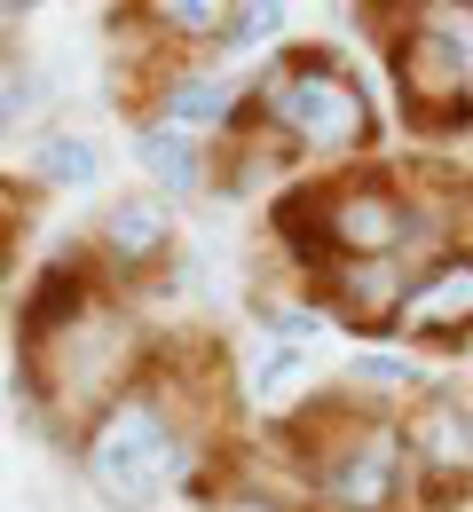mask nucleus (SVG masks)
<instances>
[{
  "label": "nucleus",
  "instance_id": "1",
  "mask_svg": "<svg viewBox=\"0 0 473 512\" xmlns=\"http://www.w3.org/2000/svg\"><path fill=\"white\" fill-rule=\"evenodd\" d=\"M87 473L103 497L119 505H150L174 473H182V442H174V418L150 402V394H119L95 434H87Z\"/></svg>",
  "mask_w": 473,
  "mask_h": 512
},
{
  "label": "nucleus",
  "instance_id": "2",
  "mask_svg": "<svg viewBox=\"0 0 473 512\" xmlns=\"http://www.w3.org/2000/svg\"><path fill=\"white\" fill-rule=\"evenodd\" d=\"M261 119L284 127L292 142H308V150H363L371 142V103H363V87L332 71L324 56H300V64H276L261 79Z\"/></svg>",
  "mask_w": 473,
  "mask_h": 512
},
{
  "label": "nucleus",
  "instance_id": "3",
  "mask_svg": "<svg viewBox=\"0 0 473 512\" xmlns=\"http://www.w3.org/2000/svg\"><path fill=\"white\" fill-rule=\"evenodd\" d=\"M40 371H48V386H56V402H119L111 386L127 379V355H135V331L119 316H103V308H87V316H71L64 331H48L40 347Z\"/></svg>",
  "mask_w": 473,
  "mask_h": 512
},
{
  "label": "nucleus",
  "instance_id": "4",
  "mask_svg": "<svg viewBox=\"0 0 473 512\" xmlns=\"http://www.w3.org/2000/svg\"><path fill=\"white\" fill-rule=\"evenodd\" d=\"M410 229H418V213L395 205V190H379V182H363V190L339 182V190L300 197V237H324V245H339L355 260H387Z\"/></svg>",
  "mask_w": 473,
  "mask_h": 512
},
{
  "label": "nucleus",
  "instance_id": "5",
  "mask_svg": "<svg viewBox=\"0 0 473 512\" xmlns=\"http://www.w3.org/2000/svg\"><path fill=\"white\" fill-rule=\"evenodd\" d=\"M316 489L332 512H387L403 489V434L395 426H347L324 457H316Z\"/></svg>",
  "mask_w": 473,
  "mask_h": 512
},
{
  "label": "nucleus",
  "instance_id": "6",
  "mask_svg": "<svg viewBox=\"0 0 473 512\" xmlns=\"http://www.w3.org/2000/svg\"><path fill=\"white\" fill-rule=\"evenodd\" d=\"M403 331L410 339H466L473 331V253H450L426 268V284L403 308Z\"/></svg>",
  "mask_w": 473,
  "mask_h": 512
},
{
  "label": "nucleus",
  "instance_id": "7",
  "mask_svg": "<svg viewBox=\"0 0 473 512\" xmlns=\"http://www.w3.org/2000/svg\"><path fill=\"white\" fill-rule=\"evenodd\" d=\"M410 292H418V284H410V268L395 253L387 260H347V268H339V308L355 323H403Z\"/></svg>",
  "mask_w": 473,
  "mask_h": 512
},
{
  "label": "nucleus",
  "instance_id": "8",
  "mask_svg": "<svg viewBox=\"0 0 473 512\" xmlns=\"http://www.w3.org/2000/svg\"><path fill=\"white\" fill-rule=\"evenodd\" d=\"M410 457L418 465H434V473H466L473 465V426L458 402H426L418 418H410Z\"/></svg>",
  "mask_w": 473,
  "mask_h": 512
},
{
  "label": "nucleus",
  "instance_id": "9",
  "mask_svg": "<svg viewBox=\"0 0 473 512\" xmlns=\"http://www.w3.org/2000/svg\"><path fill=\"white\" fill-rule=\"evenodd\" d=\"M103 245L119 260H150L158 245H166V205L158 197H135V205H119L111 221H103Z\"/></svg>",
  "mask_w": 473,
  "mask_h": 512
},
{
  "label": "nucleus",
  "instance_id": "10",
  "mask_svg": "<svg viewBox=\"0 0 473 512\" xmlns=\"http://www.w3.org/2000/svg\"><path fill=\"white\" fill-rule=\"evenodd\" d=\"M135 158L158 174V190H190V182H198V142H190L182 127H150L135 142Z\"/></svg>",
  "mask_w": 473,
  "mask_h": 512
},
{
  "label": "nucleus",
  "instance_id": "11",
  "mask_svg": "<svg viewBox=\"0 0 473 512\" xmlns=\"http://www.w3.org/2000/svg\"><path fill=\"white\" fill-rule=\"evenodd\" d=\"M229 111V79H182L174 103H166V127H198V119H221Z\"/></svg>",
  "mask_w": 473,
  "mask_h": 512
},
{
  "label": "nucleus",
  "instance_id": "12",
  "mask_svg": "<svg viewBox=\"0 0 473 512\" xmlns=\"http://www.w3.org/2000/svg\"><path fill=\"white\" fill-rule=\"evenodd\" d=\"M48 182H95V142H79V134H56V142H40V158H32Z\"/></svg>",
  "mask_w": 473,
  "mask_h": 512
},
{
  "label": "nucleus",
  "instance_id": "13",
  "mask_svg": "<svg viewBox=\"0 0 473 512\" xmlns=\"http://www.w3.org/2000/svg\"><path fill=\"white\" fill-rule=\"evenodd\" d=\"M300 379H308V355H300V347H269L261 371H253V394H261V402H284V386H300Z\"/></svg>",
  "mask_w": 473,
  "mask_h": 512
},
{
  "label": "nucleus",
  "instance_id": "14",
  "mask_svg": "<svg viewBox=\"0 0 473 512\" xmlns=\"http://www.w3.org/2000/svg\"><path fill=\"white\" fill-rule=\"evenodd\" d=\"M158 16H166L174 32H190V40H198V32H221V16H229V8H213V0H174V8H158Z\"/></svg>",
  "mask_w": 473,
  "mask_h": 512
},
{
  "label": "nucleus",
  "instance_id": "15",
  "mask_svg": "<svg viewBox=\"0 0 473 512\" xmlns=\"http://www.w3.org/2000/svg\"><path fill=\"white\" fill-rule=\"evenodd\" d=\"M276 24H284V8H276V0H253V8H237V24H229V40H269Z\"/></svg>",
  "mask_w": 473,
  "mask_h": 512
},
{
  "label": "nucleus",
  "instance_id": "16",
  "mask_svg": "<svg viewBox=\"0 0 473 512\" xmlns=\"http://www.w3.org/2000/svg\"><path fill=\"white\" fill-rule=\"evenodd\" d=\"M458 410H466V426H473V394H458Z\"/></svg>",
  "mask_w": 473,
  "mask_h": 512
}]
</instances>
